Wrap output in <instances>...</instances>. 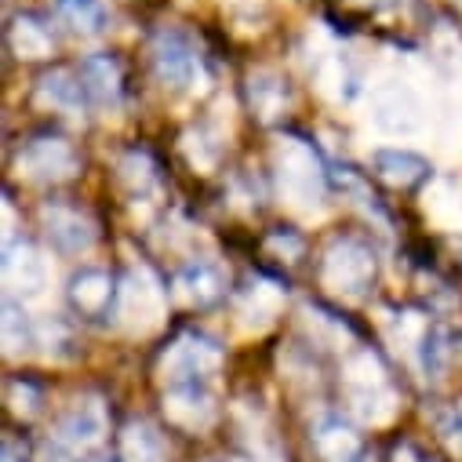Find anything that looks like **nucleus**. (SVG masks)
I'll use <instances>...</instances> for the list:
<instances>
[{"mask_svg": "<svg viewBox=\"0 0 462 462\" xmlns=\"http://www.w3.org/2000/svg\"><path fill=\"white\" fill-rule=\"evenodd\" d=\"M150 55H153L157 80H161L164 88L186 91V88L200 84V77H204V59H200V48H197V41H193L186 30H175V26L161 30V33L153 37Z\"/></svg>", "mask_w": 462, "mask_h": 462, "instance_id": "obj_1", "label": "nucleus"}, {"mask_svg": "<svg viewBox=\"0 0 462 462\" xmlns=\"http://www.w3.org/2000/svg\"><path fill=\"white\" fill-rule=\"evenodd\" d=\"M277 179L291 204H317L324 197V168L313 146L295 135L277 143Z\"/></svg>", "mask_w": 462, "mask_h": 462, "instance_id": "obj_2", "label": "nucleus"}, {"mask_svg": "<svg viewBox=\"0 0 462 462\" xmlns=\"http://www.w3.org/2000/svg\"><path fill=\"white\" fill-rule=\"evenodd\" d=\"M375 281V255L368 245L354 241V237H342L328 248L324 255V284L338 295H365Z\"/></svg>", "mask_w": 462, "mask_h": 462, "instance_id": "obj_3", "label": "nucleus"}, {"mask_svg": "<svg viewBox=\"0 0 462 462\" xmlns=\"http://www.w3.org/2000/svg\"><path fill=\"white\" fill-rule=\"evenodd\" d=\"M222 361V350L218 342L200 335V331H186L179 335L168 354L161 357V375H164V386L171 383H186V379H211V372L218 368Z\"/></svg>", "mask_w": 462, "mask_h": 462, "instance_id": "obj_4", "label": "nucleus"}, {"mask_svg": "<svg viewBox=\"0 0 462 462\" xmlns=\"http://www.w3.org/2000/svg\"><path fill=\"white\" fill-rule=\"evenodd\" d=\"M15 164L33 182H62L77 171V153L62 135H37L23 146Z\"/></svg>", "mask_w": 462, "mask_h": 462, "instance_id": "obj_5", "label": "nucleus"}, {"mask_svg": "<svg viewBox=\"0 0 462 462\" xmlns=\"http://www.w3.org/2000/svg\"><path fill=\"white\" fill-rule=\"evenodd\" d=\"M66 299L80 317L95 320V317H106L113 310V302H117V284H113V277L98 266H80L66 284Z\"/></svg>", "mask_w": 462, "mask_h": 462, "instance_id": "obj_6", "label": "nucleus"}, {"mask_svg": "<svg viewBox=\"0 0 462 462\" xmlns=\"http://www.w3.org/2000/svg\"><path fill=\"white\" fill-rule=\"evenodd\" d=\"M102 437H106V408L98 401H77L55 422V433H51V440H59L62 448H69L73 455L95 448Z\"/></svg>", "mask_w": 462, "mask_h": 462, "instance_id": "obj_7", "label": "nucleus"}, {"mask_svg": "<svg viewBox=\"0 0 462 462\" xmlns=\"http://www.w3.org/2000/svg\"><path fill=\"white\" fill-rule=\"evenodd\" d=\"M164 411L171 422L179 426H208L211 422V411H215V401H211V386L208 379H186V383H171L164 390Z\"/></svg>", "mask_w": 462, "mask_h": 462, "instance_id": "obj_8", "label": "nucleus"}, {"mask_svg": "<svg viewBox=\"0 0 462 462\" xmlns=\"http://www.w3.org/2000/svg\"><path fill=\"white\" fill-rule=\"evenodd\" d=\"M41 218H44L48 241H51L59 252H66V255H80V252H88V248L95 245V226H91L77 208L48 204V208L41 211Z\"/></svg>", "mask_w": 462, "mask_h": 462, "instance_id": "obj_9", "label": "nucleus"}, {"mask_svg": "<svg viewBox=\"0 0 462 462\" xmlns=\"http://www.w3.org/2000/svg\"><path fill=\"white\" fill-rule=\"evenodd\" d=\"M5 281H8V291L23 295V299H37L48 288V263L26 241L8 245L5 248Z\"/></svg>", "mask_w": 462, "mask_h": 462, "instance_id": "obj_10", "label": "nucleus"}, {"mask_svg": "<svg viewBox=\"0 0 462 462\" xmlns=\"http://www.w3.org/2000/svg\"><path fill=\"white\" fill-rule=\"evenodd\" d=\"M175 295L186 302V306H197V310H204V306H215L218 299H222V291H226V277H222V270L215 266V263H204V259H197V263H186L179 273H175Z\"/></svg>", "mask_w": 462, "mask_h": 462, "instance_id": "obj_11", "label": "nucleus"}, {"mask_svg": "<svg viewBox=\"0 0 462 462\" xmlns=\"http://www.w3.org/2000/svg\"><path fill=\"white\" fill-rule=\"evenodd\" d=\"M310 440L324 462H354L361 455V433L338 415H320L310 430Z\"/></svg>", "mask_w": 462, "mask_h": 462, "instance_id": "obj_12", "label": "nucleus"}, {"mask_svg": "<svg viewBox=\"0 0 462 462\" xmlns=\"http://www.w3.org/2000/svg\"><path fill=\"white\" fill-rule=\"evenodd\" d=\"M80 84H84V95L88 102L95 106H121V95H125V77H121V66L117 59H109V55H88L77 69Z\"/></svg>", "mask_w": 462, "mask_h": 462, "instance_id": "obj_13", "label": "nucleus"}, {"mask_svg": "<svg viewBox=\"0 0 462 462\" xmlns=\"http://www.w3.org/2000/svg\"><path fill=\"white\" fill-rule=\"evenodd\" d=\"M372 164H375V175L383 179V182H390V186H401V189H411V186H419L422 179H430V161L426 157H419L415 150H375V157H372Z\"/></svg>", "mask_w": 462, "mask_h": 462, "instance_id": "obj_14", "label": "nucleus"}, {"mask_svg": "<svg viewBox=\"0 0 462 462\" xmlns=\"http://www.w3.org/2000/svg\"><path fill=\"white\" fill-rule=\"evenodd\" d=\"M37 102H41V106H51V109H59V113H66V117H80L88 95H84L80 77H73V73H66V69H55V73H48V77L37 84Z\"/></svg>", "mask_w": 462, "mask_h": 462, "instance_id": "obj_15", "label": "nucleus"}, {"mask_svg": "<svg viewBox=\"0 0 462 462\" xmlns=\"http://www.w3.org/2000/svg\"><path fill=\"white\" fill-rule=\"evenodd\" d=\"M121 458L125 462H168L161 430L146 419H132L121 433Z\"/></svg>", "mask_w": 462, "mask_h": 462, "instance_id": "obj_16", "label": "nucleus"}, {"mask_svg": "<svg viewBox=\"0 0 462 462\" xmlns=\"http://www.w3.org/2000/svg\"><path fill=\"white\" fill-rule=\"evenodd\" d=\"M455 357V335L444 324H430L419 338V368L426 379H440Z\"/></svg>", "mask_w": 462, "mask_h": 462, "instance_id": "obj_17", "label": "nucleus"}, {"mask_svg": "<svg viewBox=\"0 0 462 462\" xmlns=\"http://www.w3.org/2000/svg\"><path fill=\"white\" fill-rule=\"evenodd\" d=\"M248 102H252V109L259 113L263 121H273L277 113L288 106V88L273 73H255L248 80Z\"/></svg>", "mask_w": 462, "mask_h": 462, "instance_id": "obj_18", "label": "nucleus"}, {"mask_svg": "<svg viewBox=\"0 0 462 462\" xmlns=\"http://www.w3.org/2000/svg\"><path fill=\"white\" fill-rule=\"evenodd\" d=\"M51 33L44 23H37L33 15H19L12 23V48L19 59H48L51 55Z\"/></svg>", "mask_w": 462, "mask_h": 462, "instance_id": "obj_19", "label": "nucleus"}, {"mask_svg": "<svg viewBox=\"0 0 462 462\" xmlns=\"http://www.w3.org/2000/svg\"><path fill=\"white\" fill-rule=\"evenodd\" d=\"M30 346H37V328L15 306V299H8L5 302V354L19 357V354H30Z\"/></svg>", "mask_w": 462, "mask_h": 462, "instance_id": "obj_20", "label": "nucleus"}, {"mask_svg": "<svg viewBox=\"0 0 462 462\" xmlns=\"http://www.w3.org/2000/svg\"><path fill=\"white\" fill-rule=\"evenodd\" d=\"M55 15L69 23L77 33H98L106 26L102 0H55Z\"/></svg>", "mask_w": 462, "mask_h": 462, "instance_id": "obj_21", "label": "nucleus"}, {"mask_svg": "<svg viewBox=\"0 0 462 462\" xmlns=\"http://www.w3.org/2000/svg\"><path fill=\"white\" fill-rule=\"evenodd\" d=\"M121 182L135 193V197H146L157 189V164L150 161V153L143 150H132L121 157Z\"/></svg>", "mask_w": 462, "mask_h": 462, "instance_id": "obj_22", "label": "nucleus"}, {"mask_svg": "<svg viewBox=\"0 0 462 462\" xmlns=\"http://www.w3.org/2000/svg\"><path fill=\"white\" fill-rule=\"evenodd\" d=\"M8 404H12V411H15V415L33 419V415L41 411L44 397H41V390H37L33 383H12V386H8Z\"/></svg>", "mask_w": 462, "mask_h": 462, "instance_id": "obj_23", "label": "nucleus"}, {"mask_svg": "<svg viewBox=\"0 0 462 462\" xmlns=\"http://www.w3.org/2000/svg\"><path fill=\"white\" fill-rule=\"evenodd\" d=\"M440 437H444V444L451 448V451H462V415H458V408H451L444 419H440Z\"/></svg>", "mask_w": 462, "mask_h": 462, "instance_id": "obj_24", "label": "nucleus"}, {"mask_svg": "<svg viewBox=\"0 0 462 462\" xmlns=\"http://www.w3.org/2000/svg\"><path fill=\"white\" fill-rule=\"evenodd\" d=\"M69 455H73V451H69V448H62L59 440H51V444H44V448H41V462H69Z\"/></svg>", "mask_w": 462, "mask_h": 462, "instance_id": "obj_25", "label": "nucleus"}, {"mask_svg": "<svg viewBox=\"0 0 462 462\" xmlns=\"http://www.w3.org/2000/svg\"><path fill=\"white\" fill-rule=\"evenodd\" d=\"M270 248L288 252V255H299V252H302V241H299V237H281V234H273V237H270Z\"/></svg>", "mask_w": 462, "mask_h": 462, "instance_id": "obj_26", "label": "nucleus"}, {"mask_svg": "<svg viewBox=\"0 0 462 462\" xmlns=\"http://www.w3.org/2000/svg\"><path fill=\"white\" fill-rule=\"evenodd\" d=\"M5 462H23V458H19V455H15V444H12V440H8V444H5Z\"/></svg>", "mask_w": 462, "mask_h": 462, "instance_id": "obj_27", "label": "nucleus"}, {"mask_svg": "<svg viewBox=\"0 0 462 462\" xmlns=\"http://www.w3.org/2000/svg\"><path fill=\"white\" fill-rule=\"evenodd\" d=\"M215 462H218V458H215Z\"/></svg>", "mask_w": 462, "mask_h": 462, "instance_id": "obj_28", "label": "nucleus"}]
</instances>
